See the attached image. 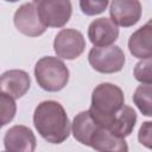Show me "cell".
<instances>
[{
    "label": "cell",
    "mask_w": 152,
    "mask_h": 152,
    "mask_svg": "<svg viewBox=\"0 0 152 152\" xmlns=\"http://www.w3.org/2000/svg\"><path fill=\"white\" fill-rule=\"evenodd\" d=\"M37 140L34 133L26 126L15 125L11 127L4 137V146L7 151L14 152H33Z\"/></svg>",
    "instance_id": "9"
},
{
    "label": "cell",
    "mask_w": 152,
    "mask_h": 152,
    "mask_svg": "<svg viewBox=\"0 0 152 152\" xmlns=\"http://www.w3.org/2000/svg\"><path fill=\"white\" fill-rule=\"evenodd\" d=\"M139 142L148 150H152V121H144L138 132Z\"/></svg>",
    "instance_id": "20"
},
{
    "label": "cell",
    "mask_w": 152,
    "mask_h": 152,
    "mask_svg": "<svg viewBox=\"0 0 152 152\" xmlns=\"http://www.w3.org/2000/svg\"><path fill=\"white\" fill-rule=\"evenodd\" d=\"M119 37L118 25L109 18H99L90 23L88 38L94 46H108Z\"/></svg>",
    "instance_id": "10"
},
{
    "label": "cell",
    "mask_w": 152,
    "mask_h": 152,
    "mask_svg": "<svg viewBox=\"0 0 152 152\" xmlns=\"http://www.w3.org/2000/svg\"><path fill=\"white\" fill-rule=\"evenodd\" d=\"M33 125L39 135L51 144H62L70 135V122L64 107L53 100L40 102L33 113Z\"/></svg>",
    "instance_id": "1"
},
{
    "label": "cell",
    "mask_w": 152,
    "mask_h": 152,
    "mask_svg": "<svg viewBox=\"0 0 152 152\" xmlns=\"http://www.w3.org/2000/svg\"><path fill=\"white\" fill-rule=\"evenodd\" d=\"M135 122H137L135 110L132 107L124 104L122 108L115 114L114 119L112 120L107 129H109L113 134L118 137L126 138L133 132Z\"/></svg>",
    "instance_id": "15"
},
{
    "label": "cell",
    "mask_w": 152,
    "mask_h": 152,
    "mask_svg": "<svg viewBox=\"0 0 152 152\" xmlns=\"http://www.w3.org/2000/svg\"><path fill=\"white\" fill-rule=\"evenodd\" d=\"M69 69L57 57H42L34 65V76L38 86L50 93L62 90L69 81Z\"/></svg>",
    "instance_id": "3"
},
{
    "label": "cell",
    "mask_w": 152,
    "mask_h": 152,
    "mask_svg": "<svg viewBox=\"0 0 152 152\" xmlns=\"http://www.w3.org/2000/svg\"><path fill=\"white\" fill-rule=\"evenodd\" d=\"M5 1H8V2H17L18 0H5Z\"/></svg>",
    "instance_id": "22"
},
{
    "label": "cell",
    "mask_w": 152,
    "mask_h": 152,
    "mask_svg": "<svg viewBox=\"0 0 152 152\" xmlns=\"http://www.w3.org/2000/svg\"><path fill=\"white\" fill-rule=\"evenodd\" d=\"M0 86L1 91H5L14 99H19L28 91L31 78L30 75L24 70H7L0 77Z\"/></svg>",
    "instance_id": "11"
},
{
    "label": "cell",
    "mask_w": 152,
    "mask_h": 152,
    "mask_svg": "<svg viewBox=\"0 0 152 152\" xmlns=\"http://www.w3.org/2000/svg\"><path fill=\"white\" fill-rule=\"evenodd\" d=\"M141 4L139 0H112L109 7L110 19L119 26L129 27L141 18Z\"/></svg>",
    "instance_id": "8"
},
{
    "label": "cell",
    "mask_w": 152,
    "mask_h": 152,
    "mask_svg": "<svg viewBox=\"0 0 152 152\" xmlns=\"http://www.w3.org/2000/svg\"><path fill=\"white\" fill-rule=\"evenodd\" d=\"M128 50L133 57H152V19L134 31L128 39Z\"/></svg>",
    "instance_id": "12"
},
{
    "label": "cell",
    "mask_w": 152,
    "mask_h": 152,
    "mask_svg": "<svg viewBox=\"0 0 152 152\" xmlns=\"http://www.w3.org/2000/svg\"><path fill=\"white\" fill-rule=\"evenodd\" d=\"M0 110H1V126H6L11 122L17 112V104L14 97L6 94L5 91L0 93Z\"/></svg>",
    "instance_id": "17"
},
{
    "label": "cell",
    "mask_w": 152,
    "mask_h": 152,
    "mask_svg": "<svg viewBox=\"0 0 152 152\" xmlns=\"http://www.w3.org/2000/svg\"><path fill=\"white\" fill-rule=\"evenodd\" d=\"M109 0H80V8L86 15H97L104 12Z\"/></svg>",
    "instance_id": "19"
},
{
    "label": "cell",
    "mask_w": 152,
    "mask_h": 152,
    "mask_svg": "<svg viewBox=\"0 0 152 152\" xmlns=\"http://www.w3.org/2000/svg\"><path fill=\"white\" fill-rule=\"evenodd\" d=\"M13 21L17 30L28 37H38L46 31V26L42 23L34 2L21 5L15 11Z\"/></svg>",
    "instance_id": "7"
},
{
    "label": "cell",
    "mask_w": 152,
    "mask_h": 152,
    "mask_svg": "<svg viewBox=\"0 0 152 152\" xmlns=\"http://www.w3.org/2000/svg\"><path fill=\"white\" fill-rule=\"evenodd\" d=\"M42 1H43V0H33V2H34V4H40Z\"/></svg>",
    "instance_id": "21"
},
{
    "label": "cell",
    "mask_w": 152,
    "mask_h": 152,
    "mask_svg": "<svg viewBox=\"0 0 152 152\" xmlns=\"http://www.w3.org/2000/svg\"><path fill=\"white\" fill-rule=\"evenodd\" d=\"M72 6L70 0H43L38 4V14L46 27H63L70 19Z\"/></svg>",
    "instance_id": "6"
},
{
    "label": "cell",
    "mask_w": 152,
    "mask_h": 152,
    "mask_svg": "<svg viewBox=\"0 0 152 152\" xmlns=\"http://www.w3.org/2000/svg\"><path fill=\"white\" fill-rule=\"evenodd\" d=\"M134 78L140 83H152V57L142 58L135 64Z\"/></svg>",
    "instance_id": "18"
},
{
    "label": "cell",
    "mask_w": 152,
    "mask_h": 152,
    "mask_svg": "<svg viewBox=\"0 0 152 152\" xmlns=\"http://www.w3.org/2000/svg\"><path fill=\"white\" fill-rule=\"evenodd\" d=\"M101 125H99L91 116L89 109L80 112L74 118L72 124H71L72 135L78 142H81L86 146H90V140H91L95 131Z\"/></svg>",
    "instance_id": "14"
},
{
    "label": "cell",
    "mask_w": 152,
    "mask_h": 152,
    "mask_svg": "<svg viewBox=\"0 0 152 152\" xmlns=\"http://www.w3.org/2000/svg\"><path fill=\"white\" fill-rule=\"evenodd\" d=\"M124 104L125 96L121 88L113 83L104 82L94 88L89 112L99 125L108 128L115 114Z\"/></svg>",
    "instance_id": "2"
},
{
    "label": "cell",
    "mask_w": 152,
    "mask_h": 152,
    "mask_svg": "<svg viewBox=\"0 0 152 152\" xmlns=\"http://www.w3.org/2000/svg\"><path fill=\"white\" fill-rule=\"evenodd\" d=\"M133 102L145 116H152V83H141L133 94Z\"/></svg>",
    "instance_id": "16"
},
{
    "label": "cell",
    "mask_w": 152,
    "mask_h": 152,
    "mask_svg": "<svg viewBox=\"0 0 152 152\" xmlns=\"http://www.w3.org/2000/svg\"><path fill=\"white\" fill-rule=\"evenodd\" d=\"M91 68L101 74L119 72L126 62L124 51L116 45L94 46L88 53Z\"/></svg>",
    "instance_id": "4"
},
{
    "label": "cell",
    "mask_w": 152,
    "mask_h": 152,
    "mask_svg": "<svg viewBox=\"0 0 152 152\" xmlns=\"http://www.w3.org/2000/svg\"><path fill=\"white\" fill-rule=\"evenodd\" d=\"M89 147L96 151H114V152L128 151V146H127V142L125 141V138L113 134L109 129L102 126H100L95 131L90 140Z\"/></svg>",
    "instance_id": "13"
},
{
    "label": "cell",
    "mask_w": 152,
    "mask_h": 152,
    "mask_svg": "<svg viewBox=\"0 0 152 152\" xmlns=\"http://www.w3.org/2000/svg\"><path fill=\"white\" fill-rule=\"evenodd\" d=\"M86 49V39L83 34L75 28L61 30L53 40V50L56 55L63 59H75L80 57Z\"/></svg>",
    "instance_id": "5"
}]
</instances>
